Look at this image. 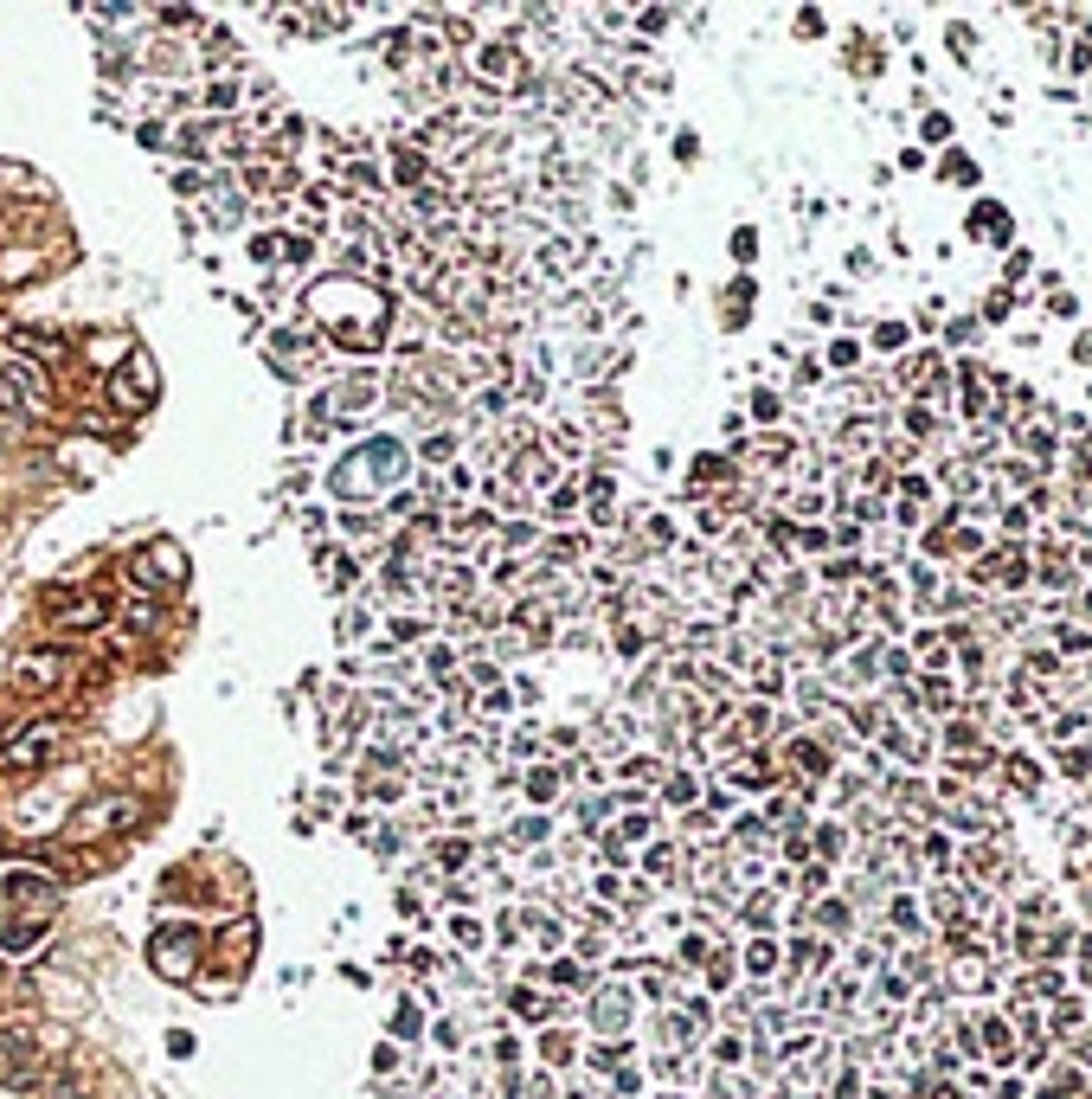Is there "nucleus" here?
<instances>
[{
	"mask_svg": "<svg viewBox=\"0 0 1092 1099\" xmlns=\"http://www.w3.org/2000/svg\"><path fill=\"white\" fill-rule=\"evenodd\" d=\"M0 406H39V373L20 367V360H7L0 367Z\"/></svg>",
	"mask_w": 1092,
	"mask_h": 1099,
	"instance_id": "f257e3e1",
	"label": "nucleus"
},
{
	"mask_svg": "<svg viewBox=\"0 0 1092 1099\" xmlns=\"http://www.w3.org/2000/svg\"><path fill=\"white\" fill-rule=\"evenodd\" d=\"M52 753H59V727H39V733H26V740H13V746H7V765L33 771V765H46Z\"/></svg>",
	"mask_w": 1092,
	"mask_h": 1099,
	"instance_id": "f03ea898",
	"label": "nucleus"
},
{
	"mask_svg": "<svg viewBox=\"0 0 1092 1099\" xmlns=\"http://www.w3.org/2000/svg\"><path fill=\"white\" fill-rule=\"evenodd\" d=\"M103 612H110L103 598H77L71 612H59V623H65V630H90V623H103Z\"/></svg>",
	"mask_w": 1092,
	"mask_h": 1099,
	"instance_id": "7ed1b4c3",
	"label": "nucleus"
}]
</instances>
